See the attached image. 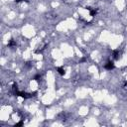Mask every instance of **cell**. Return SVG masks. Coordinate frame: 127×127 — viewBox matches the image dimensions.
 <instances>
[{
    "label": "cell",
    "mask_w": 127,
    "mask_h": 127,
    "mask_svg": "<svg viewBox=\"0 0 127 127\" xmlns=\"http://www.w3.org/2000/svg\"><path fill=\"white\" fill-rule=\"evenodd\" d=\"M35 93H27V92H25V91H18L15 95H17V96H21V97H23V98H31L33 95H34Z\"/></svg>",
    "instance_id": "1"
},
{
    "label": "cell",
    "mask_w": 127,
    "mask_h": 127,
    "mask_svg": "<svg viewBox=\"0 0 127 127\" xmlns=\"http://www.w3.org/2000/svg\"><path fill=\"white\" fill-rule=\"evenodd\" d=\"M104 69L107 70V71H111L114 69V64L112 61H108L106 64H105V66H104Z\"/></svg>",
    "instance_id": "2"
},
{
    "label": "cell",
    "mask_w": 127,
    "mask_h": 127,
    "mask_svg": "<svg viewBox=\"0 0 127 127\" xmlns=\"http://www.w3.org/2000/svg\"><path fill=\"white\" fill-rule=\"evenodd\" d=\"M119 51L118 50H115V51H113L112 52V57H113V59L114 60H118L119 59Z\"/></svg>",
    "instance_id": "3"
},
{
    "label": "cell",
    "mask_w": 127,
    "mask_h": 127,
    "mask_svg": "<svg viewBox=\"0 0 127 127\" xmlns=\"http://www.w3.org/2000/svg\"><path fill=\"white\" fill-rule=\"evenodd\" d=\"M86 9H88V10H89L90 16H95V14L97 13V10H96V9H91L90 7H86Z\"/></svg>",
    "instance_id": "4"
},
{
    "label": "cell",
    "mask_w": 127,
    "mask_h": 127,
    "mask_svg": "<svg viewBox=\"0 0 127 127\" xmlns=\"http://www.w3.org/2000/svg\"><path fill=\"white\" fill-rule=\"evenodd\" d=\"M8 47H9V48H14V47H16V42H15L13 39H11V40L8 42Z\"/></svg>",
    "instance_id": "5"
},
{
    "label": "cell",
    "mask_w": 127,
    "mask_h": 127,
    "mask_svg": "<svg viewBox=\"0 0 127 127\" xmlns=\"http://www.w3.org/2000/svg\"><path fill=\"white\" fill-rule=\"evenodd\" d=\"M58 73H59L61 76H64V75L66 74L65 69H64V68H58Z\"/></svg>",
    "instance_id": "6"
},
{
    "label": "cell",
    "mask_w": 127,
    "mask_h": 127,
    "mask_svg": "<svg viewBox=\"0 0 127 127\" xmlns=\"http://www.w3.org/2000/svg\"><path fill=\"white\" fill-rule=\"evenodd\" d=\"M40 79H41V76H40V75H37V76H35V78H34L35 81H39Z\"/></svg>",
    "instance_id": "7"
},
{
    "label": "cell",
    "mask_w": 127,
    "mask_h": 127,
    "mask_svg": "<svg viewBox=\"0 0 127 127\" xmlns=\"http://www.w3.org/2000/svg\"><path fill=\"white\" fill-rule=\"evenodd\" d=\"M22 125H23V121H20L17 124H15V126H22Z\"/></svg>",
    "instance_id": "8"
},
{
    "label": "cell",
    "mask_w": 127,
    "mask_h": 127,
    "mask_svg": "<svg viewBox=\"0 0 127 127\" xmlns=\"http://www.w3.org/2000/svg\"><path fill=\"white\" fill-rule=\"evenodd\" d=\"M14 1H16V2H20V1H23V0H14Z\"/></svg>",
    "instance_id": "9"
},
{
    "label": "cell",
    "mask_w": 127,
    "mask_h": 127,
    "mask_svg": "<svg viewBox=\"0 0 127 127\" xmlns=\"http://www.w3.org/2000/svg\"><path fill=\"white\" fill-rule=\"evenodd\" d=\"M125 88H126V89H127V85H125Z\"/></svg>",
    "instance_id": "10"
}]
</instances>
